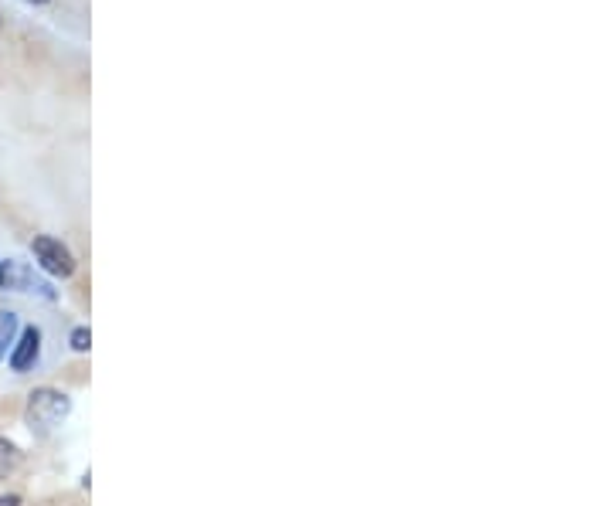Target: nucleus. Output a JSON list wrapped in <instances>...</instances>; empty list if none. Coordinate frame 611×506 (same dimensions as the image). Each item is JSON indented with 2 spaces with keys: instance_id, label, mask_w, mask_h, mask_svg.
Returning <instances> with one entry per match:
<instances>
[{
  "instance_id": "nucleus-5",
  "label": "nucleus",
  "mask_w": 611,
  "mask_h": 506,
  "mask_svg": "<svg viewBox=\"0 0 611 506\" xmlns=\"http://www.w3.org/2000/svg\"><path fill=\"white\" fill-rule=\"evenodd\" d=\"M14 333H17V316L14 313H0V360H4L7 350H11Z\"/></svg>"
},
{
  "instance_id": "nucleus-6",
  "label": "nucleus",
  "mask_w": 611,
  "mask_h": 506,
  "mask_svg": "<svg viewBox=\"0 0 611 506\" xmlns=\"http://www.w3.org/2000/svg\"><path fill=\"white\" fill-rule=\"evenodd\" d=\"M17 462H21V452H17L14 445L7 442V439H0V476H7V473H11V469L17 466Z\"/></svg>"
},
{
  "instance_id": "nucleus-2",
  "label": "nucleus",
  "mask_w": 611,
  "mask_h": 506,
  "mask_svg": "<svg viewBox=\"0 0 611 506\" xmlns=\"http://www.w3.org/2000/svg\"><path fill=\"white\" fill-rule=\"evenodd\" d=\"M0 289H7V293H38L45 299H55V289L45 279L34 276L31 265L17 259H0Z\"/></svg>"
},
{
  "instance_id": "nucleus-7",
  "label": "nucleus",
  "mask_w": 611,
  "mask_h": 506,
  "mask_svg": "<svg viewBox=\"0 0 611 506\" xmlns=\"http://www.w3.org/2000/svg\"><path fill=\"white\" fill-rule=\"evenodd\" d=\"M89 343H92V333L85 330V327H79V330L72 333V347L79 350V354H82V350H89Z\"/></svg>"
},
{
  "instance_id": "nucleus-1",
  "label": "nucleus",
  "mask_w": 611,
  "mask_h": 506,
  "mask_svg": "<svg viewBox=\"0 0 611 506\" xmlns=\"http://www.w3.org/2000/svg\"><path fill=\"white\" fill-rule=\"evenodd\" d=\"M68 411H72V398L55 388H38L28 398V425L31 432L38 435H48L55 432L58 425L68 418Z\"/></svg>"
},
{
  "instance_id": "nucleus-3",
  "label": "nucleus",
  "mask_w": 611,
  "mask_h": 506,
  "mask_svg": "<svg viewBox=\"0 0 611 506\" xmlns=\"http://www.w3.org/2000/svg\"><path fill=\"white\" fill-rule=\"evenodd\" d=\"M31 252H34V259H38L41 269L48 272V276H72L75 272V259H72V252L58 242V238H51V235H38L31 242Z\"/></svg>"
},
{
  "instance_id": "nucleus-8",
  "label": "nucleus",
  "mask_w": 611,
  "mask_h": 506,
  "mask_svg": "<svg viewBox=\"0 0 611 506\" xmlns=\"http://www.w3.org/2000/svg\"><path fill=\"white\" fill-rule=\"evenodd\" d=\"M0 506H21V496H0Z\"/></svg>"
},
{
  "instance_id": "nucleus-4",
  "label": "nucleus",
  "mask_w": 611,
  "mask_h": 506,
  "mask_svg": "<svg viewBox=\"0 0 611 506\" xmlns=\"http://www.w3.org/2000/svg\"><path fill=\"white\" fill-rule=\"evenodd\" d=\"M38 354H41V330L38 327H24L21 340H17L14 350H11V371H17V374L31 371Z\"/></svg>"
},
{
  "instance_id": "nucleus-9",
  "label": "nucleus",
  "mask_w": 611,
  "mask_h": 506,
  "mask_svg": "<svg viewBox=\"0 0 611 506\" xmlns=\"http://www.w3.org/2000/svg\"><path fill=\"white\" fill-rule=\"evenodd\" d=\"M28 4H48V0H28Z\"/></svg>"
}]
</instances>
